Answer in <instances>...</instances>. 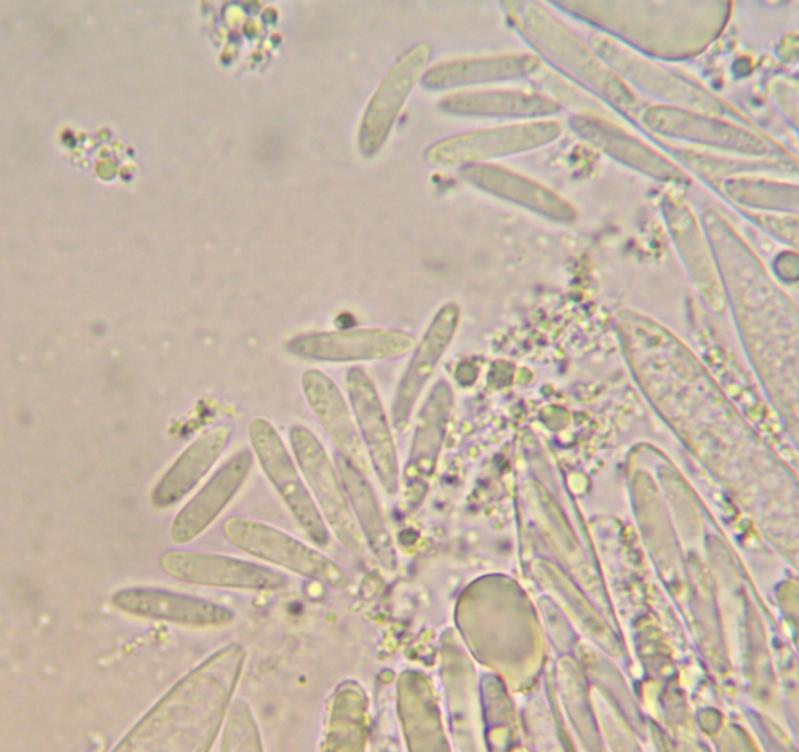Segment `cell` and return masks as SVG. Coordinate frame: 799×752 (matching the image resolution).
Returning a JSON list of instances; mask_svg holds the SVG:
<instances>
[{"label": "cell", "mask_w": 799, "mask_h": 752, "mask_svg": "<svg viewBox=\"0 0 799 752\" xmlns=\"http://www.w3.org/2000/svg\"><path fill=\"white\" fill-rule=\"evenodd\" d=\"M458 317L455 305L444 306L435 316L417 347L396 393L393 405V420L396 427L403 428L407 424L420 392L452 339Z\"/></svg>", "instance_id": "cell-15"}, {"label": "cell", "mask_w": 799, "mask_h": 752, "mask_svg": "<svg viewBox=\"0 0 799 752\" xmlns=\"http://www.w3.org/2000/svg\"><path fill=\"white\" fill-rule=\"evenodd\" d=\"M289 437L300 472L322 517L344 545L360 550L359 527L325 448L312 431L300 424L291 427Z\"/></svg>", "instance_id": "cell-5"}, {"label": "cell", "mask_w": 799, "mask_h": 752, "mask_svg": "<svg viewBox=\"0 0 799 752\" xmlns=\"http://www.w3.org/2000/svg\"><path fill=\"white\" fill-rule=\"evenodd\" d=\"M462 177L470 184L551 220L573 218L571 206L547 187L519 173L491 163L466 165Z\"/></svg>", "instance_id": "cell-12"}, {"label": "cell", "mask_w": 799, "mask_h": 752, "mask_svg": "<svg viewBox=\"0 0 799 752\" xmlns=\"http://www.w3.org/2000/svg\"><path fill=\"white\" fill-rule=\"evenodd\" d=\"M232 429L213 427L193 441L158 480L151 502L164 508L181 500L205 476L228 446Z\"/></svg>", "instance_id": "cell-14"}, {"label": "cell", "mask_w": 799, "mask_h": 752, "mask_svg": "<svg viewBox=\"0 0 799 752\" xmlns=\"http://www.w3.org/2000/svg\"><path fill=\"white\" fill-rule=\"evenodd\" d=\"M441 111L456 116L539 118L559 111L550 97L523 90H475L444 97Z\"/></svg>", "instance_id": "cell-16"}, {"label": "cell", "mask_w": 799, "mask_h": 752, "mask_svg": "<svg viewBox=\"0 0 799 752\" xmlns=\"http://www.w3.org/2000/svg\"><path fill=\"white\" fill-rule=\"evenodd\" d=\"M448 408L446 394L438 398V404L434 403L432 397L420 415L404 470V498L407 504H417L424 493L444 435Z\"/></svg>", "instance_id": "cell-17"}, {"label": "cell", "mask_w": 799, "mask_h": 752, "mask_svg": "<svg viewBox=\"0 0 799 752\" xmlns=\"http://www.w3.org/2000/svg\"><path fill=\"white\" fill-rule=\"evenodd\" d=\"M539 68V58L531 54L458 58L428 68L422 81L429 89L444 90L520 79L533 74Z\"/></svg>", "instance_id": "cell-13"}, {"label": "cell", "mask_w": 799, "mask_h": 752, "mask_svg": "<svg viewBox=\"0 0 799 752\" xmlns=\"http://www.w3.org/2000/svg\"><path fill=\"white\" fill-rule=\"evenodd\" d=\"M432 49L426 42L413 45L384 80L374 106L375 140H382L421 74L427 70Z\"/></svg>", "instance_id": "cell-18"}, {"label": "cell", "mask_w": 799, "mask_h": 752, "mask_svg": "<svg viewBox=\"0 0 799 752\" xmlns=\"http://www.w3.org/2000/svg\"><path fill=\"white\" fill-rule=\"evenodd\" d=\"M223 532L234 546L258 558L331 586L347 584L346 574L334 561L275 527L232 516L224 522Z\"/></svg>", "instance_id": "cell-4"}, {"label": "cell", "mask_w": 799, "mask_h": 752, "mask_svg": "<svg viewBox=\"0 0 799 752\" xmlns=\"http://www.w3.org/2000/svg\"><path fill=\"white\" fill-rule=\"evenodd\" d=\"M248 436L262 470L295 519L316 544L326 545L329 531L324 518L275 426L255 417L248 424Z\"/></svg>", "instance_id": "cell-3"}, {"label": "cell", "mask_w": 799, "mask_h": 752, "mask_svg": "<svg viewBox=\"0 0 799 752\" xmlns=\"http://www.w3.org/2000/svg\"><path fill=\"white\" fill-rule=\"evenodd\" d=\"M301 383L306 401L337 454L365 474L368 469L366 451L354 416L335 382L324 372L309 369L304 372Z\"/></svg>", "instance_id": "cell-10"}, {"label": "cell", "mask_w": 799, "mask_h": 752, "mask_svg": "<svg viewBox=\"0 0 799 752\" xmlns=\"http://www.w3.org/2000/svg\"><path fill=\"white\" fill-rule=\"evenodd\" d=\"M346 385L354 420L373 469L389 494L398 489V460L394 441L380 398L370 377L361 367L346 374Z\"/></svg>", "instance_id": "cell-6"}, {"label": "cell", "mask_w": 799, "mask_h": 752, "mask_svg": "<svg viewBox=\"0 0 799 752\" xmlns=\"http://www.w3.org/2000/svg\"><path fill=\"white\" fill-rule=\"evenodd\" d=\"M560 133V125L551 120L467 131L435 141L426 150V159L443 166L486 163L550 144Z\"/></svg>", "instance_id": "cell-2"}, {"label": "cell", "mask_w": 799, "mask_h": 752, "mask_svg": "<svg viewBox=\"0 0 799 752\" xmlns=\"http://www.w3.org/2000/svg\"><path fill=\"white\" fill-rule=\"evenodd\" d=\"M158 564L166 575L198 585L274 589L284 583L274 570L218 554L169 550L161 554Z\"/></svg>", "instance_id": "cell-8"}, {"label": "cell", "mask_w": 799, "mask_h": 752, "mask_svg": "<svg viewBox=\"0 0 799 752\" xmlns=\"http://www.w3.org/2000/svg\"><path fill=\"white\" fill-rule=\"evenodd\" d=\"M111 601L127 614L196 627L222 625L233 618L232 612L224 606L154 588L120 589L112 595Z\"/></svg>", "instance_id": "cell-11"}, {"label": "cell", "mask_w": 799, "mask_h": 752, "mask_svg": "<svg viewBox=\"0 0 799 752\" xmlns=\"http://www.w3.org/2000/svg\"><path fill=\"white\" fill-rule=\"evenodd\" d=\"M225 648L179 680L119 741L116 751H204L213 742L241 667Z\"/></svg>", "instance_id": "cell-1"}, {"label": "cell", "mask_w": 799, "mask_h": 752, "mask_svg": "<svg viewBox=\"0 0 799 752\" xmlns=\"http://www.w3.org/2000/svg\"><path fill=\"white\" fill-rule=\"evenodd\" d=\"M412 344V337L402 331L355 329L298 335L288 341L287 349L305 359L350 362L398 357Z\"/></svg>", "instance_id": "cell-7"}, {"label": "cell", "mask_w": 799, "mask_h": 752, "mask_svg": "<svg viewBox=\"0 0 799 752\" xmlns=\"http://www.w3.org/2000/svg\"><path fill=\"white\" fill-rule=\"evenodd\" d=\"M336 467L355 520L373 550L385 558L388 552L387 533L372 487L363 472L338 454Z\"/></svg>", "instance_id": "cell-19"}, {"label": "cell", "mask_w": 799, "mask_h": 752, "mask_svg": "<svg viewBox=\"0 0 799 752\" xmlns=\"http://www.w3.org/2000/svg\"><path fill=\"white\" fill-rule=\"evenodd\" d=\"M252 463L248 448L231 456L175 516L170 529L172 540L182 544L202 533L236 495Z\"/></svg>", "instance_id": "cell-9"}]
</instances>
